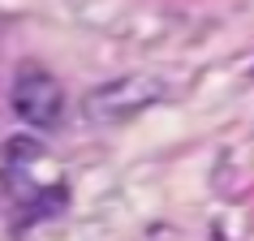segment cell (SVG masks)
Masks as SVG:
<instances>
[{
    "instance_id": "2",
    "label": "cell",
    "mask_w": 254,
    "mask_h": 241,
    "mask_svg": "<svg viewBox=\"0 0 254 241\" xmlns=\"http://www.w3.org/2000/svg\"><path fill=\"white\" fill-rule=\"evenodd\" d=\"M9 104H13V112L26 120V125L52 129L56 120H61V112H65V91H61V82H56L48 69L22 65L17 78H13V91H9Z\"/></svg>"
},
{
    "instance_id": "1",
    "label": "cell",
    "mask_w": 254,
    "mask_h": 241,
    "mask_svg": "<svg viewBox=\"0 0 254 241\" xmlns=\"http://www.w3.org/2000/svg\"><path fill=\"white\" fill-rule=\"evenodd\" d=\"M164 86L155 78H142V73H129V78H112L104 86H95L86 99H82V112L91 125H125L134 120L138 112H147L151 104H160Z\"/></svg>"
}]
</instances>
